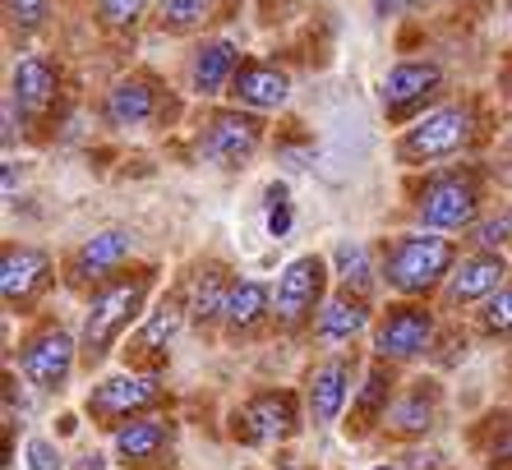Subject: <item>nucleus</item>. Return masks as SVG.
Wrapping results in <instances>:
<instances>
[{"instance_id":"obj_1","label":"nucleus","mask_w":512,"mask_h":470,"mask_svg":"<svg viewBox=\"0 0 512 470\" xmlns=\"http://www.w3.org/2000/svg\"><path fill=\"white\" fill-rule=\"evenodd\" d=\"M457 268V249L448 235H425V231H406L397 235L388 254H383V282L393 286L406 300H420L439 282H448Z\"/></svg>"},{"instance_id":"obj_2","label":"nucleus","mask_w":512,"mask_h":470,"mask_svg":"<svg viewBox=\"0 0 512 470\" xmlns=\"http://www.w3.org/2000/svg\"><path fill=\"white\" fill-rule=\"evenodd\" d=\"M476 139V106L471 102H448L434 106L397 139V162L402 166H429L443 157H457Z\"/></svg>"},{"instance_id":"obj_3","label":"nucleus","mask_w":512,"mask_h":470,"mask_svg":"<svg viewBox=\"0 0 512 470\" xmlns=\"http://www.w3.org/2000/svg\"><path fill=\"white\" fill-rule=\"evenodd\" d=\"M148 291H153V272H134L125 282L102 286V291L88 300V318H84V355L88 360H102V355L111 351V341L139 318Z\"/></svg>"},{"instance_id":"obj_4","label":"nucleus","mask_w":512,"mask_h":470,"mask_svg":"<svg viewBox=\"0 0 512 470\" xmlns=\"http://www.w3.org/2000/svg\"><path fill=\"white\" fill-rule=\"evenodd\" d=\"M480 212V180L476 171H443L425 180L416 194V217L429 231H466Z\"/></svg>"},{"instance_id":"obj_5","label":"nucleus","mask_w":512,"mask_h":470,"mask_svg":"<svg viewBox=\"0 0 512 470\" xmlns=\"http://www.w3.org/2000/svg\"><path fill=\"white\" fill-rule=\"evenodd\" d=\"M323 286H328V263L319 254H305V259H291L286 272L277 277L273 291V318L277 328H300V323H314L323 309Z\"/></svg>"},{"instance_id":"obj_6","label":"nucleus","mask_w":512,"mask_h":470,"mask_svg":"<svg viewBox=\"0 0 512 470\" xmlns=\"http://www.w3.org/2000/svg\"><path fill=\"white\" fill-rule=\"evenodd\" d=\"M263 143V120L254 111H213V116L203 120V134H199V148L208 162H217L222 171H240V166H250L254 153H259Z\"/></svg>"},{"instance_id":"obj_7","label":"nucleus","mask_w":512,"mask_h":470,"mask_svg":"<svg viewBox=\"0 0 512 470\" xmlns=\"http://www.w3.org/2000/svg\"><path fill=\"white\" fill-rule=\"evenodd\" d=\"M443 93V70L439 60H402L388 70L379 97H383V116L393 125H416L420 111H425L434 97Z\"/></svg>"},{"instance_id":"obj_8","label":"nucleus","mask_w":512,"mask_h":470,"mask_svg":"<svg viewBox=\"0 0 512 470\" xmlns=\"http://www.w3.org/2000/svg\"><path fill=\"white\" fill-rule=\"evenodd\" d=\"M429 341H434V314H429L425 305H416V300H402V305H393L379 318V328H374V355L388 360V365H402V360L425 355Z\"/></svg>"},{"instance_id":"obj_9","label":"nucleus","mask_w":512,"mask_h":470,"mask_svg":"<svg viewBox=\"0 0 512 470\" xmlns=\"http://www.w3.org/2000/svg\"><path fill=\"white\" fill-rule=\"evenodd\" d=\"M236 438L250 447L263 443H282L300 429V406H296V392H259L250 397L245 406L236 411Z\"/></svg>"},{"instance_id":"obj_10","label":"nucleus","mask_w":512,"mask_h":470,"mask_svg":"<svg viewBox=\"0 0 512 470\" xmlns=\"http://www.w3.org/2000/svg\"><path fill=\"white\" fill-rule=\"evenodd\" d=\"M19 369L33 388H65V378L74 369V337L60 323H42L37 332L24 337V351H19Z\"/></svg>"},{"instance_id":"obj_11","label":"nucleus","mask_w":512,"mask_h":470,"mask_svg":"<svg viewBox=\"0 0 512 470\" xmlns=\"http://www.w3.org/2000/svg\"><path fill=\"white\" fill-rule=\"evenodd\" d=\"M51 286V254L33 245H10L0 259V291L10 309H28Z\"/></svg>"},{"instance_id":"obj_12","label":"nucleus","mask_w":512,"mask_h":470,"mask_svg":"<svg viewBox=\"0 0 512 470\" xmlns=\"http://www.w3.org/2000/svg\"><path fill=\"white\" fill-rule=\"evenodd\" d=\"M102 111H107V125H116V130H148L162 116V83L153 74H130L107 93Z\"/></svg>"},{"instance_id":"obj_13","label":"nucleus","mask_w":512,"mask_h":470,"mask_svg":"<svg viewBox=\"0 0 512 470\" xmlns=\"http://www.w3.org/2000/svg\"><path fill=\"white\" fill-rule=\"evenodd\" d=\"M162 401V383L153 378H134V374H120V378H107L88 392V415H97L102 424L111 420H125V415H139L148 406Z\"/></svg>"},{"instance_id":"obj_14","label":"nucleus","mask_w":512,"mask_h":470,"mask_svg":"<svg viewBox=\"0 0 512 470\" xmlns=\"http://www.w3.org/2000/svg\"><path fill=\"white\" fill-rule=\"evenodd\" d=\"M503 282H508V263H503V254H494V249H476V254H466V259L453 268V277H448V305L462 309V305H476V300H489Z\"/></svg>"},{"instance_id":"obj_15","label":"nucleus","mask_w":512,"mask_h":470,"mask_svg":"<svg viewBox=\"0 0 512 470\" xmlns=\"http://www.w3.org/2000/svg\"><path fill=\"white\" fill-rule=\"evenodd\" d=\"M231 97L245 111H277L291 97V79H286V70L268 65V60H240L236 79H231Z\"/></svg>"},{"instance_id":"obj_16","label":"nucleus","mask_w":512,"mask_h":470,"mask_svg":"<svg viewBox=\"0 0 512 470\" xmlns=\"http://www.w3.org/2000/svg\"><path fill=\"white\" fill-rule=\"evenodd\" d=\"M351 378H356V360H346V355H333V360H323V365L310 369V415L314 424H333L342 415L346 397H351Z\"/></svg>"},{"instance_id":"obj_17","label":"nucleus","mask_w":512,"mask_h":470,"mask_svg":"<svg viewBox=\"0 0 512 470\" xmlns=\"http://www.w3.org/2000/svg\"><path fill=\"white\" fill-rule=\"evenodd\" d=\"M130 249H134L130 231H97V235H88L84 245L74 249L70 277L74 282H107L111 272H120V263L130 259Z\"/></svg>"},{"instance_id":"obj_18","label":"nucleus","mask_w":512,"mask_h":470,"mask_svg":"<svg viewBox=\"0 0 512 470\" xmlns=\"http://www.w3.org/2000/svg\"><path fill=\"white\" fill-rule=\"evenodd\" d=\"M10 93H14V102H19V111H28L33 120L47 116L51 106H56V93H60L56 65H51L47 56H24L10 74Z\"/></svg>"},{"instance_id":"obj_19","label":"nucleus","mask_w":512,"mask_h":470,"mask_svg":"<svg viewBox=\"0 0 512 470\" xmlns=\"http://www.w3.org/2000/svg\"><path fill=\"white\" fill-rule=\"evenodd\" d=\"M240 70V51L231 47L227 37H213V42H199L190 56V88L199 97H217L231 93V79Z\"/></svg>"},{"instance_id":"obj_20","label":"nucleus","mask_w":512,"mask_h":470,"mask_svg":"<svg viewBox=\"0 0 512 470\" xmlns=\"http://www.w3.org/2000/svg\"><path fill=\"white\" fill-rule=\"evenodd\" d=\"M171 438H176V424L162 420V415H139V420H130L125 429H116V452L125 466H143V461L162 457L171 447Z\"/></svg>"},{"instance_id":"obj_21","label":"nucleus","mask_w":512,"mask_h":470,"mask_svg":"<svg viewBox=\"0 0 512 470\" xmlns=\"http://www.w3.org/2000/svg\"><path fill=\"white\" fill-rule=\"evenodd\" d=\"M365 328H370V305H365V295H356V291H337L333 300H323L319 318H314V332H319L323 341H351Z\"/></svg>"},{"instance_id":"obj_22","label":"nucleus","mask_w":512,"mask_h":470,"mask_svg":"<svg viewBox=\"0 0 512 470\" xmlns=\"http://www.w3.org/2000/svg\"><path fill=\"white\" fill-rule=\"evenodd\" d=\"M273 314V291L263 282H231L227 291V309H222V323H227L231 337H245Z\"/></svg>"},{"instance_id":"obj_23","label":"nucleus","mask_w":512,"mask_h":470,"mask_svg":"<svg viewBox=\"0 0 512 470\" xmlns=\"http://www.w3.org/2000/svg\"><path fill=\"white\" fill-rule=\"evenodd\" d=\"M393 388H397L393 365H388V360H379V365L365 374V388H360L356 411H351L346 429H351V434H365V429H374L379 420H388V401H393Z\"/></svg>"},{"instance_id":"obj_24","label":"nucleus","mask_w":512,"mask_h":470,"mask_svg":"<svg viewBox=\"0 0 512 470\" xmlns=\"http://www.w3.org/2000/svg\"><path fill=\"white\" fill-rule=\"evenodd\" d=\"M333 272L342 291H356V295H370L374 291V263H370V249L360 240H342L333 249Z\"/></svg>"},{"instance_id":"obj_25","label":"nucleus","mask_w":512,"mask_h":470,"mask_svg":"<svg viewBox=\"0 0 512 470\" xmlns=\"http://www.w3.org/2000/svg\"><path fill=\"white\" fill-rule=\"evenodd\" d=\"M434 406H439V392L416 383V388L402 392V401L388 411V420H393L397 434H425L429 424H434Z\"/></svg>"},{"instance_id":"obj_26","label":"nucleus","mask_w":512,"mask_h":470,"mask_svg":"<svg viewBox=\"0 0 512 470\" xmlns=\"http://www.w3.org/2000/svg\"><path fill=\"white\" fill-rule=\"evenodd\" d=\"M217 14V0H157V28L171 37L199 33Z\"/></svg>"},{"instance_id":"obj_27","label":"nucleus","mask_w":512,"mask_h":470,"mask_svg":"<svg viewBox=\"0 0 512 470\" xmlns=\"http://www.w3.org/2000/svg\"><path fill=\"white\" fill-rule=\"evenodd\" d=\"M227 291L231 282L222 277L217 268H203V277L194 282V295H190V314L199 328H208L213 318H222V309H227Z\"/></svg>"},{"instance_id":"obj_28","label":"nucleus","mask_w":512,"mask_h":470,"mask_svg":"<svg viewBox=\"0 0 512 470\" xmlns=\"http://www.w3.org/2000/svg\"><path fill=\"white\" fill-rule=\"evenodd\" d=\"M176 328H180V305L176 300H167V305H157L153 309V318L143 323V332H139V355H157L162 351V341H171L176 337Z\"/></svg>"},{"instance_id":"obj_29","label":"nucleus","mask_w":512,"mask_h":470,"mask_svg":"<svg viewBox=\"0 0 512 470\" xmlns=\"http://www.w3.org/2000/svg\"><path fill=\"white\" fill-rule=\"evenodd\" d=\"M480 332H485V337H512V282H503L499 291L485 300V309H480Z\"/></svg>"},{"instance_id":"obj_30","label":"nucleus","mask_w":512,"mask_h":470,"mask_svg":"<svg viewBox=\"0 0 512 470\" xmlns=\"http://www.w3.org/2000/svg\"><path fill=\"white\" fill-rule=\"evenodd\" d=\"M143 14H148V0H97V19L107 28H116V33L134 28Z\"/></svg>"},{"instance_id":"obj_31","label":"nucleus","mask_w":512,"mask_h":470,"mask_svg":"<svg viewBox=\"0 0 512 470\" xmlns=\"http://www.w3.org/2000/svg\"><path fill=\"white\" fill-rule=\"evenodd\" d=\"M5 24L14 33H37L47 24V0H5Z\"/></svg>"},{"instance_id":"obj_32","label":"nucleus","mask_w":512,"mask_h":470,"mask_svg":"<svg viewBox=\"0 0 512 470\" xmlns=\"http://www.w3.org/2000/svg\"><path fill=\"white\" fill-rule=\"evenodd\" d=\"M286 231H291V199H286L282 185H273L268 189V235L286 240Z\"/></svg>"},{"instance_id":"obj_33","label":"nucleus","mask_w":512,"mask_h":470,"mask_svg":"<svg viewBox=\"0 0 512 470\" xmlns=\"http://www.w3.org/2000/svg\"><path fill=\"white\" fill-rule=\"evenodd\" d=\"M60 466L65 461H60L51 438H28V470H60Z\"/></svg>"},{"instance_id":"obj_34","label":"nucleus","mask_w":512,"mask_h":470,"mask_svg":"<svg viewBox=\"0 0 512 470\" xmlns=\"http://www.w3.org/2000/svg\"><path fill=\"white\" fill-rule=\"evenodd\" d=\"M480 249H494V245H512V212H499L494 222L480 226Z\"/></svg>"},{"instance_id":"obj_35","label":"nucleus","mask_w":512,"mask_h":470,"mask_svg":"<svg viewBox=\"0 0 512 470\" xmlns=\"http://www.w3.org/2000/svg\"><path fill=\"white\" fill-rule=\"evenodd\" d=\"M494 466L512 470V420L499 429V438H494Z\"/></svg>"},{"instance_id":"obj_36","label":"nucleus","mask_w":512,"mask_h":470,"mask_svg":"<svg viewBox=\"0 0 512 470\" xmlns=\"http://www.w3.org/2000/svg\"><path fill=\"white\" fill-rule=\"evenodd\" d=\"M374 10H379V14H388V10H393V0H374Z\"/></svg>"},{"instance_id":"obj_37","label":"nucleus","mask_w":512,"mask_h":470,"mask_svg":"<svg viewBox=\"0 0 512 470\" xmlns=\"http://www.w3.org/2000/svg\"><path fill=\"white\" fill-rule=\"evenodd\" d=\"M503 88H508V97H512V65L503 70Z\"/></svg>"},{"instance_id":"obj_38","label":"nucleus","mask_w":512,"mask_h":470,"mask_svg":"<svg viewBox=\"0 0 512 470\" xmlns=\"http://www.w3.org/2000/svg\"><path fill=\"white\" fill-rule=\"evenodd\" d=\"M379 470H393V466H379Z\"/></svg>"},{"instance_id":"obj_39","label":"nucleus","mask_w":512,"mask_h":470,"mask_svg":"<svg viewBox=\"0 0 512 470\" xmlns=\"http://www.w3.org/2000/svg\"><path fill=\"white\" fill-rule=\"evenodd\" d=\"M420 5H429V0H420Z\"/></svg>"},{"instance_id":"obj_40","label":"nucleus","mask_w":512,"mask_h":470,"mask_svg":"<svg viewBox=\"0 0 512 470\" xmlns=\"http://www.w3.org/2000/svg\"><path fill=\"white\" fill-rule=\"evenodd\" d=\"M508 14H512V5H508Z\"/></svg>"}]
</instances>
